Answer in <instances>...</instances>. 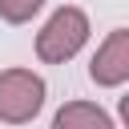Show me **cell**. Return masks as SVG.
<instances>
[{
	"mask_svg": "<svg viewBox=\"0 0 129 129\" xmlns=\"http://www.w3.org/2000/svg\"><path fill=\"white\" fill-rule=\"evenodd\" d=\"M48 129H117V121L93 101H64Z\"/></svg>",
	"mask_w": 129,
	"mask_h": 129,
	"instance_id": "277c9868",
	"label": "cell"
},
{
	"mask_svg": "<svg viewBox=\"0 0 129 129\" xmlns=\"http://www.w3.org/2000/svg\"><path fill=\"white\" fill-rule=\"evenodd\" d=\"M89 81L97 89H117L129 81V28H113L97 44V52L89 60Z\"/></svg>",
	"mask_w": 129,
	"mask_h": 129,
	"instance_id": "3957f363",
	"label": "cell"
},
{
	"mask_svg": "<svg viewBox=\"0 0 129 129\" xmlns=\"http://www.w3.org/2000/svg\"><path fill=\"white\" fill-rule=\"evenodd\" d=\"M40 8H44V0H0V20L4 24H28Z\"/></svg>",
	"mask_w": 129,
	"mask_h": 129,
	"instance_id": "5b68a950",
	"label": "cell"
},
{
	"mask_svg": "<svg viewBox=\"0 0 129 129\" xmlns=\"http://www.w3.org/2000/svg\"><path fill=\"white\" fill-rule=\"evenodd\" d=\"M48 85L32 69H4L0 73V121L4 125H28L44 109Z\"/></svg>",
	"mask_w": 129,
	"mask_h": 129,
	"instance_id": "7a4b0ae2",
	"label": "cell"
},
{
	"mask_svg": "<svg viewBox=\"0 0 129 129\" xmlns=\"http://www.w3.org/2000/svg\"><path fill=\"white\" fill-rule=\"evenodd\" d=\"M117 113H121V125L129 129V97H121V105H117Z\"/></svg>",
	"mask_w": 129,
	"mask_h": 129,
	"instance_id": "8992f818",
	"label": "cell"
},
{
	"mask_svg": "<svg viewBox=\"0 0 129 129\" xmlns=\"http://www.w3.org/2000/svg\"><path fill=\"white\" fill-rule=\"evenodd\" d=\"M89 16H85V8H77V4H60L48 20H44V28L36 32V56L44 60V64H64V60H73L85 44H89Z\"/></svg>",
	"mask_w": 129,
	"mask_h": 129,
	"instance_id": "6da1fadb",
	"label": "cell"
}]
</instances>
